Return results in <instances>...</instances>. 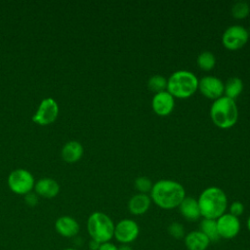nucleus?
<instances>
[{
	"instance_id": "nucleus-32",
	"label": "nucleus",
	"mask_w": 250,
	"mask_h": 250,
	"mask_svg": "<svg viewBox=\"0 0 250 250\" xmlns=\"http://www.w3.org/2000/svg\"><path fill=\"white\" fill-rule=\"evenodd\" d=\"M63 250H78V249H75V248H65Z\"/></svg>"
},
{
	"instance_id": "nucleus-21",
	"label": "nucleus",
	"mask_w": 250,
	"mask_h": 250,
	"mask_svg": "<svg viewBox=\"0 0 250 250\" xmlns=\"http://www.w3.org/2000/svg\"><path fill=\"white\" fill-rule=\"evenodd\" d=\"M197 65L204 71H210L216 64L215 55L210 51L201 52L196 60Z\"/></svg>"
},
{
	"instance_id": "nucleus-2",
	"label": "nucleus",
	"mask_w": 250,
	"mask_h": 250,
	"mask_svg": "<svg viewBox=\"0 0 250 250\" xmlns=\"http://www.w3.org/2000/svg\"><path fill=\"white\" fill-rule=\"evenodd\" d=\"M198 206L202 218L217 220L226 213L228 197L225 191L218 187H209L199 195Z\"/></svg>"
},
{
	"instance_id": "nucleus-24",
	"label": "nucleus",
	"mask_w": 250,
	"mask_h": 250,
	"mask_svg": "<svg viewBox=\"0 0 250 250\" xmlns=\"http://www.w3.org/2000/svg\"><path fill=\"white\" fill-rule=\"evenodd\" d=\"M152 183L148 177L146 176H141L135 179L134 186L135 188L139 191V193H147L150 192L151 188H152Z\"/></svg>"
},
{
	"instance_id": "nucleus-3",
	"label": "nucleus",
	"mask_w": 250,
	"mask_h": 250,
	"mask_svg": "<svg viewBox=\"0 0 250 250\" xmlns=\"http://www.w3.org/2000/svg\"><path fill=\"white\" fill-rule=\"evenodd\" d=\"M210 117L218 128H231L238 119V108L235 101L224 95L215 100L210 107Z\"/></svg>"
},
{
	"instance_id": "nucleus-23",
	"label": "nucleus",
	"mask_w": 250,
	"mask_h": 250,
	"mask_svg": "<svg viewBox=\"0 0 250 250\" xmlns=\"http://www.w3.org/2000/svg\"><path fill=\"white\" fill-rule=\"evenodd\" d=\"M231 15L236 20H242L248 17L250 13V6L246 1H237L231 7Z\"/></svg>"
},
{
	"instance_id": "nucleus-18",
	"label": "nucleus",
	"mask_w": 250,
	"mask_h": 250,
	"mask_svg": "<svg viewBox=\"0 0 250 250\" xmlns=\"http://www.w3.org/2000/svg\"><path fill=\"white\" fill-rule=\"evenodd\" d=\"M82 154H83V147L78 142H75V141L68 142L63 146L62 151V158L69 163L75 162L78 159H80Z\"/></svg>"
},
{
	"instance_id": "nucleus-28",
	"label": "nucleus",
	"mask_w": 250,
	"mask_h": 250,
	"mask_svg": "<svg viewBox=\"0 0 250 250\" xmlns=\"http://www.w3.org/2000/svg\"><path fill=\"white\" fill-rule=\"evenodd\" d=\"M98 250H118V247L115 244H113L110 241H108V242L101 243V245H100Z\"/></svg>"
},
{
	"instance_id": "nucleus-26",
	"label": "nucleus",
	"mask_w": 250,
	"mask_h": 250,
	"mask_svg": "<svg viewBox=\"0 0 250 250\" xmlns=\"http://www.w3.org/2000/svg\"><path fill=\"white\" fill-rule=\"evenodd\" d=\"M229 214H231L232 216L234 217H239L243 214L244 212V205L242 202L240 201H233L231 202V204L229 205Z\"/></svg>"
},
{
	"instance_id": "nucleus-8",
	"label": "nucleus",
	"mask_w": 250,
	"mask_h": 250,
	"mask_svg": "<svg viewBox=\"0 0 250 250\" xmlns=\"http://www.w3.org/2000/svg\"><path fill=\"white\" fill-rule=\"evenodd\" d=\"M8 184L10 188L16 193H28L33 187V177L26 170H15L10 174Z\"/></svg>"
},
{
	"instance_id": "nucleus-29",
	"label": "nucleus",
	"mask_w": 250,
	"mask_h": 250,
	"mask_svg": "<svg viewBox=\"0 0 250 250\" xmlns=\"http://www.w3.org/2000/svg\"><path fill=\"white\" fill-rule=\"evenodd\" d=\"M100 245H101V243H99L98 241H96V240H94V239H91L90 242H89V248H90L91 250H98L99 247H100Z\"/></svg>"
},
{
	"instance_id": "nucleus-25",
	"label": "nucleus",
	"mask_w": 250,
	"mask_h": 250,
	"mask_svg": "<svg viewBox=\"0 0 250 250\" xmlns=\"http://www.w3.org/2000/svg\"><path fill=\"white\" fill-rule=\"evenodd\" d=\"M168 233L175 239H182L186 235L185 227L179 222H172L167 228Z\"/></svg>"
},
{
	"instance_id": "nucleus-19",
	"label": "nucleus",
	"mask_w": 250,
	"mask_h": 250,
	"mask_svg": "<svg viewBox=\"0 0 250 250\" xmlns=\"http://www.w3.org/2000/svg\"><path fill=\"white\" fill-rule=\"evenodd\" d=\"M243 90V82L238 77H230L224 83V96L229 99H236Z\"/></svg>"
},
{
	"instance_id": "nucleus-5",
	"label": "nucleus",
	"mask_w": 250,
	"mask_h": 250,
	"mask_svg": "<svg viewBox=\"0 0 250 250\" xmlns=\"http://www.w3.org/2000/svg\"><path fill=\"white\" fill-rule=\"evenodd\" d=\"M114 223L109 216L103 212L92 213L87 221V230L91 239L99 243L108 242L114 234Z\"/></svg>"
},
{
	"instance_id": "nucleus-4",
	"label": "nucleus",
	"mask_w": 250,
	"mask_h": 250,
	"mask_svg": "<svg viewBox=\"0 0 250 250\" xmlns=\"http://www.w3.org/2000/svg\"><path fill=\"white\" fill-rule=\"evenodd\" d=\"M198 90V78L188 70H177L167 80V89L174 98L188 99Z\"/></svg>"
},
{
	"instance_id": "nucleus-20",
	"label": "nucleus",
	"mask_w": 250,
	"mask_h": 250,
	"mask_svg": "<svg viewBox=\"0 0 250 250\" xmlns=\"http://www.w3.org/2000/svg\"><path fill=\"white\" fill-rule=\"evenodd\" d=\"M199 230L204 233L211 242L218 241L220 239L218 229H217V224L216 220L213 219H205L203 218L200 222Z\"/></svg>"
},
{
	"instance_id": "nucleus-13",
	"label": "nucleus",
	"mask_w": 250,
	"mask_h": 250,
	"mask_svg": "<svg viewBox=\"0 0 250 250\" xmlns=\"http://www.w3.org/2000/svg\"><path fill=\"white\" fill-rule=\"evenodd\" d=\"M55 229L63 237H73L79 232V224L72 217L62 216L56 221Z\"/></svg>"
},
{
	"instance_id": "nucleus-30",
	"label": "nucleus",
	"mask_w": 250,
	"mask_h": 250,
	"mask_svg": "<svg viewBox=\"0 0 250 250\" xmlns=\"http://www.w3.org/2000/svg\"><path fill=\"white\" fill-rule=\"evenodd\" d=\"M118 250H133V248L129 244H121L118 247Z\"/></svg>"
},
{
	"instance_id": "nucleus-22",
	"label": "nucleus",
	"mask_w": 250,
	"mask_h": 250,
	"mask_svg": "<svg viewBox=\"0 0 250 250\" xmlns=\"http://www.w3.org/2000/svg\"><path fill=\"white\" fill-rule=\"evenodd\" d=\"M147 87L148 89L153 92L154 94L166 91L167 89V79L160 74H155L149 77L147 81Z\"/></svg>"
},
{
	"instance_id": "nucleus-16",
	"label": "nucleus",
	"mask_w": 250,
	"mask_h": 250,
	"mask_svg": "<svg viewBox=\"0 0 250 250\" xmlns=\"http://www.w3.org/2000/svg\"><path fill=\"white\" fill-rule=\"evenodd\" d=\"M179 211L181 215L189 222H195L200 217V210L198 206L197 199L193 197H185L184 200L179 205Z\"/></svg>"
},
{
	"instance_id": "nucleus-7",
	"label": "nucleus",
	"mask_w": 250,
	"mask_h": 250,
	"mask_svg": "<svg viewBox=\"0 0 250 250\" xmlns=\"http://www.w3.org/2000/svg\"><path fill=\"white\" fill-rule=\"evenodd\" d=\"M140 233V227L132 219H123L114 227L113 237L121 244H130L134 242Z\"/></svg>"
},
{
	"instance_id": "nucleus-10",
	"label": "nucleus",
	"mask_w": 250,
	"mask_h": 250,
	"mask_svg": "<svg viewBox=\"0 0 250 250\" xmlns=\"http://www.w3.org/2000/svg\"><path fill=\"white\" fill-rule=\"evenodd\" d=\"M198 90L204 97L215 101L224 94V82L217 76L206 75L198 80Z\"/></svg>"
},
{
	"instance_id": "nucleus-33",
	"label": "nucleus",
	"mask_w": 250,
	"mask_h": 250,
	"mask_svg": "<svg viewBox=\"0 0 250 250\" xmlns=\"http://www.w3.org/2000/svg\"><path fill=\"white\" fill-rule=\"evenodd\" d=\"M248 32H249V34H250V27H249V30H248Z\"/></svg>"
},
{
	"instance_id": "nucleus-27",
	"label": "nucleus",
	"mask_w": 250,
	"mask_h": 250,
	"mask_svg": "<svg viewBox=\"0 0 250 250\" xmlns=\"http://www.w3.org/2000/svg\"><path fill=\"white\" fill-rule=\"evenodd\" d=\"M25 202L29 205V206H34L37 203V196L34 193H26L25 196Z\"/></svg>"
},
{
	"instance_id": "nucleus-11",
	"label": "nucleus",
	"mask_w": 250,
	"mask_h": 250,
	"mask_svg": "<svg viewBox=\"0 0 250 250\" xmlns=\"http://www.w3.org/2000/svg\"><path fill=\"white\" fill-rule=\"evenodd\" d=\"M58 111L59 108L57 103L51 98L45 99L40 104L37 112L32 117V120L40 125L50 124L56 119Z\"/></svg>"
},
{
	"instance_id": "nucleus-17",
	"label": "nucleus",
	"mask_w": 250,
	"mask_h": 250,
	"mask_svg": "<svg viewBox=\"0 0 250 250\" xmlns=\"http://www.w3.org/2000/svg\"><path fill=\"white\" fill-rule=\"evenodd\" d=\"M36 192L47 198H52L56 196L59 192V185L52 179H42L35 186Z\"/></svg>"
},
{
	"instance_id": "nucleus-9",
	"label": "nucleus",
	"mask_w": 250,
	"mask_h": 250,
	"mask_svg": "<svg viewBox=\"0 0 250 250\" xmlns=\"http://www.w3.org/2000/svg\"><path fill=\"white\" fill-rule=\"evenodd\" d=\"M217 229L220 238L231 239L240 231V221L229 213H225L216 220Z\"/></svg>"
},
{
	"instance_id": "nucleus-12",
	"label": "nucleus",
	"mask_w": 250,
	"mask_h": 250,
	"mask_svg": "<svg viewBox=\"0 0 250 250\" xmlns=\"http://www.w3.org/2000/svg\"><path fill=\"white\" fill-rule=\"evenodd\" d=\"M175 106V98L168 92L162 91L154 94L151 100L152 110L159 116L169 115Z\"/></svg>"
},
{
	"instance_id": "nucleus-31",
	"label": "nucleus",
	"mask_w": 250,
	"mask_h": 250,
	"mask_svg": "<svg viewBox=\"0 0 250 250\" xmlns=\"http://www.w3.org/2000/svg\"><path fill=\"white\" fill-rule=\"evenodd\" d=\"M247 229H248V230H249V232H250V216H249L248 219H247Z\"/></svg>"
},
{
	"instance_id": "nucleus-15",
	"label": "nucleus",
	"mask_w": 250,
	"mask_h": 250,
	"mask_svg": "<svg viewBox=\"0 0 250 250\" xmlns=\"http://www.w3.org/2000/svg\"><path fill=\"white\" fill-rule=\"evenodd\" d=\"M151 204L149 195L146 193H137L133 195L128 201V210L131 214L140 216L147 212Z\"/></svg>"
},
{
	"instance_id": "nucleus-1",
	"label": "nucleus",
	"mask_w": 250,
	"mask_h": 250,
	"mask_svg": "<svg viewBox=\"0 0 250 250\" xmlns=\"http://www.w3.org/2000/svg\"><path fill=\"white\" fill-rule=\"evenodd\" d=\"M149 197L161 209L171 210L179 207L186 197V190L183 185L176 181L159 180L152 185Z\"/></svg>"
},
{
	"instance_id": "nucleus-14",
	"label": "nucleus",
	"mask_w": 250,
	"mask_h": 250,
	"mask_svg": "<svg viewBox=\"0 0 250 250\" xmlns=\"http://www.w3.org/2000/svg\"><path fill=\"white\" fill-rule=\"evenodd\" d=\"M184 242L188 250H206L211 243L209 238L200 230H191L186 233Z\"/></svg>"
},
{
	"instance_id": "nucleus-6",
	"label": "nucleus",
	"mask_w": 250,
	"mask_h": 250,
	"mask_svg": "<svg viewBox=\"0 0 250 250\" xmlns=\"http://www.w3.org/2000/svg\"><path fill=\"white\" fill-rule=\"evenodd\" d=\"M248 30L238 24L229 26L222 35V43L224 47L230 51L241 49L249 39Z\"/></svg>"
}]
</instances>
